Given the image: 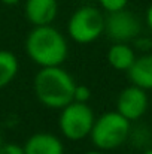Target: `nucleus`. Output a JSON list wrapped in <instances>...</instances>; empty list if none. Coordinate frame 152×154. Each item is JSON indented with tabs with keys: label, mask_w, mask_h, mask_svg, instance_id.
I'll return each instance as SVG.
<instances>
[{
	"label": "nucleus",
	"mask_w": 152,
	"mask_h": 154,
	"mask_svg": "<svg viewBox=\"0 0 152 154\" xmlns=\"http://www.w3.org/2000/svg\"><path fill=\"white\" fill-rule=\"evenodd\" d=\"M0 147H1V136H0Z\"/></svg>",
	"instance_id": "nucleus-21"
},
{
	"label": "nucleus",
	"mask_w": 152,
	"mask_h": 154,
	"mask_svg": "<svg viewBox=\"0 0 152 154\" xmlns=\"http://www.w3.org/2000/svg\"><path fill=\"white\" fill-rule=\"evenodd\" d=\"M143 154H152V147H151V148H148V150H145V151H143Z\"/></svg>",
	"instance_id": "nucleus-19"
},
{
	"label": "nucleus",
	"mask_w": 152,
	"mask_h": 154,
	"mask_svg": "<svg viewBox=\"0 0 152 154\" xmlns=\"http://www.w3.org/2000/svg\"><path fill=\"white\" fill-rule=\"evenodd\" d=\"M58 14L57 0H27L25 2V17L36 26H49Z\"/></svg>",
	"instance_id": "nucleus-8"
},
{
	"label": "nucleus",
	"mask_w": 152,
	"mask_h": 154,
	"mask_svg": "<svg viewBox=\"0 0 152 154\" xmlns=\"http://www.w3.org/2000/svg\"><path fill=\"white\" fill-rule=\"evenodd\" d=\"M18 72V60L15 54L6 50L0 51V88L6 87Z\"/></svg>",
	"instance_id": "nucleus-12"
},
{
	"label": "nucleus",
	"mask_w": 152,
	"mask_h": 154,
	"mask_svg": "<svg viewBox=\"0 0 152 154\" xmlns=\"http://www.w3.org/2000/svg\"><path fill=\"white\" fill-rule=\"evenodd\" d=\"M104 32L113 42H130L140 35L142 24L133 12L124 8L109 12L104 18Z\"/></svg>",
	"instance_id": "nucleus-6"
},
{
	"label": "nucleus",
	"mask_w": 152,
	"mask_h": 154,
	"mask_svg": "<svg viewBox=\"0 0 152 154\" xmlns=\"http://www.w3.org/2000/svg\"><path fill=\"white\" fill-rule=\"evenodd\" d=\"M134 41H136V47L142 51H148L149 48H152V41L148 38H139L137 36Z\"/></svg>",
	"instance_id": "nucleus-16"
},
{
	"label": "nucleus",
	"mask_w": 152,
	"mask_h": 154,
	"mask_svg": "<svg viewBox=\"0 0 152 154\" xmlns=\"http://www.w3.org/2000/svg\"><path fill=\"white\" fill-rule=\"evenodd\" d=\"M134 60L136 52L127 42H115L107 51V61L115 70L127 72Z\"/></svg>",
	"instance_id": "nucleus-11"
},
{
	"label": "nucleus",
	"mask_w": 152,
	"mask_h": 154,
	"mask_svg": "<svg viewBox=\"0 0 152 154\" xmlns=\"http://www.w3.org/2000/svg\"><path fill=\"white\" fill-rule=\"evenodd\" d=\"M94 112L84 102H70L60 115V129L70 141H81L90 135L94 124Z\"/></svg>",
	"instance_id": "nucleus-5"
},
{
	"label": "nucleus",
	"mask_w": 152,
	"mask_h": 154,
	"mask_svg": "<svg viewBox=\"0 0 152 154\" xmlns=\"http://www.w3.org/2000/svg\"><path fill=\"white\" fill-rule=\"evenodd\" d=\"M0 154H25L24 153V148L16 145V144H6L0 147Z\"/></svg>",
	"instance_id": "nucleus-15"
},
{
	"label": "nucleus",
	"mask_w": 152,
	"mask_h": 154,
	"mask_svg": "<svg viewBox=\"0 0 152 154\" xmlns=\"http://www.w3.org/2000/svg\"><path fill=\"white\" fill-rule=\"evenodd\" d=\"M146 24H148L149 30L152 32V3L148 6V9H146Z\"/></svg>",
	"instance_id": "nucleus-17"
},
{
	"label": "nucleus",
	"mask_w": 152,
	"mask_h": 154,
	"mask_svg": "<svg viewBox=\"0 0 152 154\" xmlns=\"http://www.w3.org/2000/svg\"><path fill=\"white\" fill-rule=\"evenodd\" d=\"M19 0H1V3H4V5H9V6H13V5H16Z\"/></svg>",
	"instance_id": "nucleus-18"
},
{
	"label": "nucleus",
	"mask_w": 152,
	"mask_h": 154,
	"mask_svg": "<svg viewBox=\"0 0 152 154\" xmlns=\"http://www.w3.org/2000/svg\"><path fill=\"white\" fill-rule=\"evenodd\" d=\"M99 3H100V6L104 11L115 12V11H119V9L127 8L128 0H99Z\"/></svg>",
	"instance_id": "nucleus-13"
},
{
	"label": "nucleus",
	"mask_w": 152,
	"mask_h": 154,
	"mask_svg": "<svg viewBox=\"0 0 152 154\" xmlns=\"http://www.w3.org/2000/svg\"><path fill=\"white\" fill-rule=\"evenodd\" d=\"M128 79L133 85H137L143 90H152V54H143L136 57L130 69L127 70Z\"/></svg>",
	"instance_id": "nucleus-10"
},
{
	"label": "nucleus",
	"mask_w": 152,
	"mask_h": 154,
	"mask_svg": "<svg viewBox=\"0 0 152 154\" xmlns=\"http://www.w3.org/2000/svg\"><path fill=\"white\" fill-rule=\"evenodd\" d=\"M28 57L42 67L61 66L67 57V42L64 36L49 26H36L25 41Z\"/></svg>",
	"instance_id": "nucleus-2"
},
{
	"label": "nucleus",
	"mask_w": 152,
	"mask_h": 154,
	"mask_svg": "<svg viewBox=\"0 0 152 154\" xmlns=\"http://www.w3.org/2000/svg\"><path fill=\"white\" fill-rule=\"evenodd\" d=\"M149 106V97L146 90L137 87V85H128L125 87L118 99H116V111L125 117L130 123L142 118Z\"/></svg>",
	"instance_id": "nucleus-7"
},
{
	"label": "nucleus",
	"mask_w": 152,
	"mask_h": 154,
	"mask_svg": "<svg viewBox=\"0 0 152 154\" xmlns=\"http://www.w3.org/2000/svg\"><path fill=\"white\" fill-rule=\"evenodd\" d=\"M90 96H91V93H90V88H88V87H85V85H76V87H75L73 100L87 103L88 99H90Z\"/></svg>",
	"instance_id": "nucleus-14"
},
{
	"label": "nucleus",
	"mask_w": 152,
	"mask_h": 154,
	"mask_svg": "<svg viewBox=\"0 0 152 154\" xmlns=\"http://www.w3.org/2000/svg\"><path fill=\"white\" fill-rule=\"evenodd\" d=\"M67 32L78 44H90L104 32V17L94 6H82L69 20Z\"/></svg>",
	"instance_id": "nucleus-4"
},
{
	"label": "nucleus",
	"mask_w": 152,
	"mask_h": 154,
	"mask_svg": "<svg viewBox=\"0 0 152 154\" xmlns=\"http://www.w3.org/2000/svg\"><path fill=\"white\" fill-rule=\"evenodd\" d=\"M130 130V121L118 111H110L94 120L90 136L99 150L106 151L121 147L128 139Z\"/></svg>",
	"instance_id": "nucleus-3"
},
{
	"label": "nucleus",
	"mask_w": 152,
	"mask_h": 154,
	"mask_svg": "<svg viewBox=\"0 0 152 154\" xmlns=\"http://www.w3.org/2000/svg\"><path fill=\"white\" fill-rule=\"evenodd\" d=\"M34 93L45 106L52 109H63L66 105L73 102L75 81L60 66L42 67L34 78Z\"/></svg>",
	"instance_id": "nucleus-1"
},
{
	"label": "nucleus",
	"mask_w": 152,
	"mask_h": 154,
	"mask_svg": "<svg viewBox=\"0 0 152 154\" xmlns=\"http://www.w3.org/2000/svg\"><path fill=\"white\" fill-rule=\"evenodd\" d=\"M85 154H103L101 151H90V153H85Z\"/></svg>",
	"instance_id": "nucleus-20"
},
{
	"label": "nucleus",
	"mask_w": 152,
	"mask_h": 154,
	"mask_svg": "<svg viewBox=\"0 0 152 154\" xmlns=\"http://www.w3.org/2000/svg\"><path fill=\"white\" fill-rule=\"evenodd\" d=\"M25 154H64L61 141L52 133H36L22 147Z\"/></svg>",
	"instance_id": "nucleus-9"
}]
</instances>
